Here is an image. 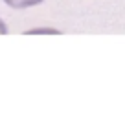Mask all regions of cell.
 <instances>
[{
  "label": "cell",
  "mask_w": 125,
  "mask_h": 132,
  "mask_svg": "<svg viewBox=\"0 0 125 132\" xmlns=\"http://www.w3.org/2000/svg\"><path fill=\"white\" fill-rule=\"evenodd\" d=\"M7 6H11L13 9H26V7H33L37 4H41L42 0H4Z\"/></svg>",
  "instance_id": "obj_1"
},
{
  "label": "cell",
  "mask_w": 125,
  "mask_h": 132,
  "mask_svg": "<svg viewBox=\"0 0 125 132\" xmlns=\"http://www.w3.org/2000/svg\"><path fill=\"white\" fill-rule=\"evenodd\" d=\"M4 33H7V29H6V24L0 20V35H4Z\"/></svg>",
  "instance_id": "obj_2"
}]
</instances>
